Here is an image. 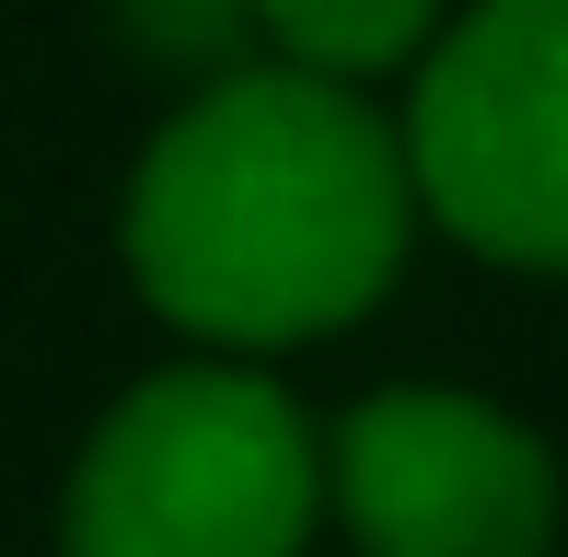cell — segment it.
<instances>
[{
	"instance_id": "cell-1",
	"label": "cell",
	"mask_w": 568,
	"mask_h": 557,
	"mask_svg": "<svg viewBox=\"0 0 568 557\" xmlns=\"http://www.w3.org/2000/svg\"><path fill=\"white\" fill-rule=\"evenodd\" d=\"M418 174L325 70H221L151 129L116 210V256L163 325L210 348H302L359 325L406 267Z\"/></svg>"
},
{
	"instance_id": "cell-2",
	"label": "cell",
	"mask_w": 568,
	"mask_h": 557,
	"mask_svg": "<svg viewBox=\"0 0 568 557\" xmlns=\"http://www.w3.org/2000/svg\"><path fill=\"white\" fill-rule=\"evenodd\" d=\"M325 499V442L291 384L244 361H186L93 418L59 499L70 557H302Z\"/></svg>"
},
{
	"instance_id": "cell-3",
	"label": "cell",
	"mask_w": 568,
	"mask_h": 557,
	"mask_svg": "<svg viewBox=\"0 0 568 557\" xmlns=\"http://www.w3.org/2000/svg\"><path fill=\"white\" fill-rule=\"evenodd\" d=\"M406 174L453 244L568 267V0H476L406 93Z\"/></svg>"
},
{
	"instance_id": "cell-4",
	"label": "cell",
	"mask_w": 568,
	"mask_h": 557,
	"mask_svg": "<svg viewBox=\"0 0 568 557\" xmlns=\"http://www.w3.org/2000/svg\"><path fill=\"white\" fill-rule=\"evenodd\" d=\"M359 557H546L557 535V465L510 407L487 395H372L337 418L325 453Z\"/></svg>"
},
{
	"instance_id": "cell-5",
	"label": "cell",
	"mask_w": 568,
	"mask_h": 557,
	"mask_svg": "<svg viewBox=\"0 0 568 557\" xmlns=\"http://www.w3.org/2000/svg\"><path fill=\"white\" fill-rule=\"evenodd\" d=\"M278 36L291 70H325V82H359V70L418 59V36L442 23V0H244Z\"/></svg>"
}]
</instances>
